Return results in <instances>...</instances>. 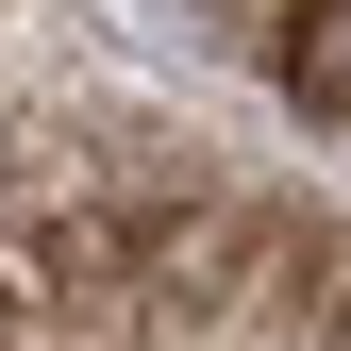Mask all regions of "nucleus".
I'll return each instance as SVG.
<instances>
[{
  "mask_svg": "<svg viewBox=\"0 0 351 351\" xmlns=\"http://www.w3.org/2000/svg\"><path fill=\"white\" fill-rule=\"evenodd\" d=\"M285 84L318 117H351V0H301V17H285Z\"/></svg>",
  "mask_w": 351,
  "mask_h": 351,
  "instance_id": "nucleus-1",
  "label": "nucleus"
}]
</instances>
